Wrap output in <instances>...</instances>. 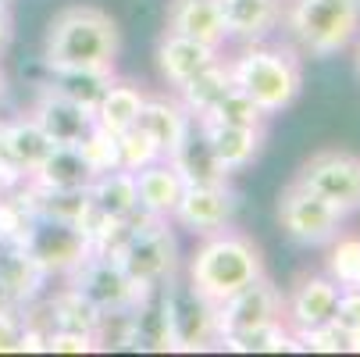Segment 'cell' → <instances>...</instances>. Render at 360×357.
Listing matches in <instances>:
<instances>
[{"instance_id": "6da1fadb", "label": "cell", "mask_w": 360, "mask_h": 357, "mask_svg": "<svg viewBox=\"0 0 360 357\" xmlns=\"http://www.w3.org/2000/svg\"><path fill=\"white\" fill-rule=\"evenodd\" d=\"M118 54H122V29L104 8L72 4L46 22L43 65L50 72H58V68L115 72Z\"/></svg>"}, {"instance_id": "7a4b0ae2", "label": "cell", "mask_w": 360, "mask_h": 357, "mask_svg": "<svg viewBox=\"0 0 360 357\" xmlns=\"http://www.w3.org/2000/svg\"><path fill=\"white\" fill-rule=\"evenodd\" d=\"M261 275H268L261 246L236 225L203 232L186 261V286L207 303H221Z\"/></svg>"}, {"instance_id": "3957f363", "label": "cell", "mask_w": 360, "mask_h": 357, "mask_svg": "<svg viewBox=\"0 0 360 357\" xmlns=\"http://www.w3.org/2000/svg\"><path fill=\"white\" fill-rule=\"evenodd\" d=\"M232 72V86L243 89L268 118L282 115L296 104L303 89V61L300 50L278 43H243L236 58H225Z\"/></svg>"}, {"instance_id": "277c9868", "label": "cell", "mask_w": 360, "mask_h": 357, "mask_svg": "<svg viewBox=\"0 0 360 357\" xmlns=\"http://www.w3.org/2000/svg\"><path fill=\"white\" fill-rule=\"evenodd\" d=\"M282 29L311 58H335L360 36V0H285Z\"/></svg>"}, {"instance_id": "5b68a950", "label": "cell", "mask_w": 360, "mask_h": 357, "mask_svg": "<svg viewBox=\"0 0 360 357\" xmlns=\"http://www.w3.org/2000/svg\"><path fill=\"white\" fill-rule=\"evenodd\" d=\"M118 265L129 272L139 286H165L179 275V243L168 225V218H153L146 211H136L132 229L125 243L118 246Z\"/></svg>"}, {"instance_id": "8992f818", "label": "cell", "mask_w": 360, "mask_h": 357, "mask_svg": "<svg viewBox=\"0 0 360 357\" xmlns=\"http://www.w3.org/2000/svg\"><path fill=\"white\" fill-rule=\"evenodd\" d=\"M278 225L285 229V236L300 246H325L346 222V215L328 203L325 196L311 193L307 186H300L296 179L278 193Z\"/></svg>"}, {"instance_id": "52a82bcc", "label": "cell", "mask_w": 360, "mask_h": 357, "mask_svg": "<svg viewBox=\"0 0 360 357\" xmlns=\"http://www.w3.org/2000/svg\"><path fill=\"white\" fill-rule=\"evenodd\" d=\"M296 182L335 203L342 215L360 211V154H353V150L342 146L318 150L300 165Z\"/></svg>"}, {"instance_id": "ba28073f", "label": "cell", "mask_w": 360, "mask_h": 357, "mask_svg": "<svg viewBox=\"0 0 360 357\" xmlns=\"http://www.w3.org/2000/svg\"><path fill=\"white\" fill-rule=\"evenodd\" d=\"M18 243L29 250V258L50 279H54V275L58 279H68L93 253V246H89V239H86V232L79 225L58 222V218H43V215H36L29 222V229H25V236Z\"/></svg>"}, {"instance_id": "9c48e42d", "label": "cell", "mask_w": 360, "mask_h": 357, "mask_svg": "<svg viewBox=\"0 0 360 357\" xmlns=\"http://www.w3.org/2000/svg\"><path fill=\"white\" fill-rule=\"evenodd\" d=\"M65 286L82 293L100 315H104V311L136 308V303L146 296V289H153V286L132 282L129 272L118 265V258H111V253H89V258L65 279Z\"/></svg>"}, {"instance_id": "30bf717a", "label": "cell", "mask_w": 360, "mask_h": 357, "mask_svg": "<svg viewBox=\"0 0 360 357\" xmlns=\"http://www.w3.org/2000/svg\"><path fill=\"white\" fill-rule=\"evenodd\" d=\"M275 318H282V289L268 275H261L250 286L236 289L232 296H225L221 303H214V336L221 343L257 325H268Z\"/></svg>"}, {"instance_id": "8fae6325", "label": "cell", "mask_w": 360, "mask_h": 357, "mask_svg": "<svg viewBox=\"0 0 360 357\" xmlns=\"http://www.w3.org/2000/svg\"><path fill=\"white\" fill-rule=\"evenodd\" d=\"M339 293L342 289L325 272H300L289 282V289L282 293V322L292 332L321 325V322H332L335 318Z\"/></svg>"}, {"instance_id": "7c38bea8", "label": "cell", "mask_w": 360, "mask_h": 357, "mask_svg": "<svg viewBox=\"0 0 360 357\" xmlns=\"http://www.w3.org/2000/svg\"><path fill=\"white\" fill-rule=\"evenodd\" d=\"M168 318H172V350H207L218 343L214 336V303L196 296L189 286L179 289L175 282L168 286Z\"/></svg>"}, {"instance_id": "4fadbf2b", "label": "cell", "mask_w": 360, "mask_h": 357, "mask_svg": "<svg viewBox=\"0 0 360 357\" xmlns=\"http://www.w3.org/2000/svg\"><path fill=\"white\" fill-rule=\"evenodd\" d=\"M236 208H239V196L232 193L229 182H221V186H186L179 203H175V211H172V222L189 229L193 236H203V232H214L221 225H232Z\"/></svg>"}, {"instance_id": "5bb4252c", "label": "cell", "mask_w": 360, "mask_h": 357, "mask_svg": "<svg viewBox=\"0 0 360 357\" xmlns=\"http://www.w3.org/2000/svg\"><path fill=\"white\" fill-rule=\"evenodd\" d=\"M29 118L50 136L54 146H79L86 132L93 129V111H86L75 100L61 96L54 86H43L39 96L32 100Z\"/></svg>"}, {"instance_id": "9a60e30c", "label": "cell", "mask_w": 360, "mask_h": 357, "mask_svg": "<svg viewBox=\"0 0 360 357\" xmlns=\"http://www.w3.org/2000/svg\"><path fill=\"white\" fill-rule=\"evenodd\" d=\"M225 36L239 43H261L282 29L285 0H218Z\"/></svg>"}, {"instance_id": "2e32d148", "label": "cell", "mask_w": 360, "mask_h": 357, "mask_svg": "<svg viewBox=\"0 0 360 357\" xmlns=\"http://www.w3.org/2000/svg\"><path fill=\"white\" fill-rule=\"evenodd\" d=\"M165 32L207 43L214 50H225V22L218 0H168V15H165Z\"/></svg>"}, {"instance_id": "e0dca14e", "label": "cell", "mask_w": 360, "mask_h": 357, "mask_svg": "<svg viewBox=\"0 0 360 357\" xmlns=\"http://www.w3.org/2000/svg\"><path fill=\"white\" fill-rule=\"evenodd\" d=\"M203 136H207L211 150L218 165L232 175V172H243L250 168L264 150V129H246V125H225V122H211V118H193Z\"/></svg>"}, {"instance_id": "ac0fdd59", "label": "cell", "mask_w": 360, "mask_h": 357, "mask_svg": "<svg viewBox=\"0 0 360 357\" xmlns=\"http://www.w3.org/2000/svg\"><path fill=\"white\" fill-rule=\"evenodd\" d=\"M221 54H225V50H214V46H207V43H196V39L165 32L161 43H158V72H161L165 86L175 93L182 82H189L200 68H207V65L218 61Z\"/></svg>"}, {"instance_id": "d6986e66", "label": "cell", "mask_w": 360, "mask_h": 357, "mask_svg": "<svg viewBox=\"0 0 360 357\" xmlns=\"http://www.w3.org/2000/svg\"><path fill=\"white\" fill-rule=\"evenodd\" d=\"M168 161H172V168L182 175L186 186H221V182H229V172L218 165L207 136H203V129H200L196 122L182 132V139L175 143V150L168 154Z\"/></svg>"}, {"instance_id": "ffe728a7", "label": "cell", "mask_w": 360, "mask_h": 357, "mask_svg": "<svg viewBox=\"0 0 360 357\" xmlns=\"http://www.w3.org/2000/svg\"><path fill=\"white\" fill-rule=\"evenodd\" d=\"M46 272L29 258V250L22 243H0V286L11 296L15 308L39 300L46 289Z\"/></svg>"}, {"instance_id": "44dd1931", "label": "cell", "mask_w": 360, "mask_h": 357, "mask_svg": "<svg viewBox=\"0 0 360 357\" xmlns=\"http://www.w3.org/2000/svg\"><path fill=\"white\" fill-rule=\"evenodd\" d=\"M136 125L139 129H146L150 132V139L161 146V154L168 158L172 150H175V143L182 139V132L193 125V118H189V111L182 108V100L172 93H146V100H143V111H139V118H136Z\"/></svg>"}, {"instance_id": "7402d4cb", "label": "cell", "mask_w": 360, "mask_h": 357, "mask_svg": "<svg viewBox=\"0 0 360 357\" xmlns=\"http://www.w3.org/2000/svg\"><path fill=\"white\" fill-rule=\"evenodd\" d=\"M182 189H186V182H182V175L172 168L168 158H161V161H153V165H146V168L136 172L139 211H146V215H153V218H168V222H172V211H175Z\"/></svg>"}, {"instance_id": "603a6c76", "label": "cell", "mask_w": 360, "mask_h": 357, "mask_svg": "<svg viewBox=\"0 0 360 357\" xmlns=\"http://www.w3.org/2000/svg\"><path fill=\"white\" fill-rule=\"evenodd\" d=\"M0 136H4V146H8V158L11 165L29 179L43 158L54 150V143H50V136L25 115V118H11V122H0Z\"/></svg>"}, {"instance_id": "cb8c5ba5", "label": "cell", "mask_w": 360, "mask_h": 357, "mask_svg": "<svg viewBox=\"0 0 360 357\" xmlns=\"http://www.w3.org/2000/svg\"><path fill=\"white\" fill-rule=\"evenodd\" d=\"M143 100H146V93H143V86H136V82H129V79H111V86L104 89V96L96 100V108H93V122L100 125V129H108V132H125L129 125H136V118H139V111H143Z\"/></svg>"}, {"instance_id": "d4e9b609", "label": "cell", "mask_w": 360, "mask_h": 357, "mask_svg": "<svg viewBox=\"0 0 360 357\" xmlns=\"http://www.w3.org/2000/svg\"><path fill=\"white\" fill-rule=\"evenodd\" d=\"M29 182L43 189H89L93 168L79 154V146H54L43 158V165L29 175Z\"/></svg>"}, {"instance_id": "484cf974", "label": "cell", "mask_w": 360, "mask_h": 357, "mask_svg": "<svg viewBox=\"0 0 360 357\" xmlns=\"http://www.w3.org/2000/svg\"><path fill=\"white\" fill-rule=\"evenodd\" d=\"M229 89H232V72H229V61H225V54H221V58L211 61L207 68H200L189 82H182V86L175 89V96L182 100V108L189 111V118H203Z\"/></svg>"}, {"instance_id": "4316f807", "label": "cell", "mask_w": 360, "mask_h": 357, "mask_svg": "<svg viewBox=\"0 0 360 357\" xmlns=\"http://www.w3.org/2000/svg\"><path fill=\"white\" fill-rule=\"evenodd\" d=\"M89 200L100 215L108 218H129L139 211V193H136V172L125 168H111L100 172L89 182Z\"/></svg>"}, {"instance_id": "83f0119b", "label": "cell", "mask_w": 360, "mask_h": 357, "mask_svg": "<svg viewBox=\"0 0 360 357\" xmlns=\"http://www.w3.org/2000/svg\"><path fill=\"white\" fill-rule=\"evenodd\" d=\"M325 246V275L339 289H360V232L339 229Z\"/></svg>"}, {"instance_id": "f1b7e54d", "label": "cell", "mask_w": 360, "mask_h": 357, "mask_svg": "<svg viewBox=\"0 0 360 357\" xmlns=\"http://www.w3.org/2000/svg\"><path fill=\"white\" fill-rule=\"evenodd\" d=\"M111 79H115V72H96V68H58V72H50V86L61 96L82 104L86 111L96 108V100L104 96Z\"/></svg>"}, {"instance_id": "f546056e", "label": "cell", "mask_w": 360, "mask_h": 357, "mask_svg": "<svg viewBox=\"0 0 360 357\" xmlns=\"http://www.w3.org/2000/svg\"><path fill=\"white\" fill-rule=\"evenodd\" d=\"M218 346L236 350V353H282V350H300L296 332H292L282 318H275V322H268V325H257V329H250V332H243V336L221 339Z\"/></svg>"}, {"instance_id": "4dcf8cb0", "label": "cell", "mask_w": 360, "mask_h": 357, "mask_svg": "<svg viewBox=\"0 0 360 357\" xmlns=\"http://www.w3.org/2000/svg\"><path fill=\"white\" fill-rule=\"evenodd\" d=\"M203 118H211V122H225V125H246V129H264L268 125V115L253 104V100L243 93V89H229L218 104L203 115Z\"/></svg>"}, {"instance_id": "1f68e13d", "label": "cell", "mask_w": 360, "mask_h": 357, "mask_svg": "<svg viewBox=\"0 0 360 357\" xmlns=\"http://www.w3.org/2000/svg\"><path fill=\"white\" fill-rule=\"evenodd\" d=\"M161 158H165L161 146L150 139L146 129L129 125L125 132H118V161H122L125 172H139V168H146V165H153V161H161Z\"/></svg>"}, {"instance_id": "d6a6232c", "label": "cell", "mask_w": 360, "mask_h": 357, "mask_svg": "<svg viewBox=\"0 0 360 357\" xmlns=\"http://www.w3.org/2000/svg\"><path fill=\"white\" fill-rule=\"evenodd\" d=\"M79 154L86 158V165L93 168V175L111 172V168H122V161H118V136L108 132V129H100L96 122H93V129L86 132V139L79 143Z\"/></svg>"}, {"instance_id": "836d02e7", "label": "cell", "mask_w": 360, "mask_h": 357, "mask_svg": "<svg viewBox=\"0 0 360 357\" xmlns=\"http://www.w3.org/2000/svg\"><path fill=\"white\" fill-rule=\"evenodd\" d=\"M296 343H300V350H311V353H349V332L335 318L311 325V329H300Z\"/></svg>"}, {"instance_id": "e575fe53", "label": "cell", "mask_w": 360, "mask_h": 357, "mask_svg": "<svg viewBox=\"0 0 360 357\" xmlns=\"http://www.w3.org/2000/svg\"><path fill=\"white\" fill-rule=\"evenodd\" d=\"M25 343V318L18 308L0 311V353H22Z\"/></svg>"}, {"instance_id": "d590c367", "label": "cell", "mask_w": 360, "mask_h": 357, "mask_svg": "<svg viewBox=\"0 0 360 357\" xmlns=\"http://www.w3.org/2000/svg\"><path fill=\"white\" fill-rule=\"evenodd\" d=\"M96 336L93 332H50L46 336V353H93Z\"/></svg>"}, {"instance_id": "8d00e7d4", "label": "cell", "mask_w": 360, "mask_h": 357, "mask_svg": "<svg viewBox=\"0 0 360 357\" xmlns=\"http://www.w3.org/2000/svg\"><path fill=\"white\" fill-rule=\"evenodd\" d=\"M335 322H339L346 332H356V329H360V289H342V293H339Z\"/></svg>"}, {"instance_id": "74e56055", "label": "cell", "mask_w": 360, "mask_h": 357, "mask_svg": "<svg viewBox=\"0 0 360 357\" xmlns=\"http://www.w3.org/2000/svg\"><path fill=\"white\" fill-rule=\"evenodd\" d=\"M11 39V15H8V0H0V54Z\"/></svg>"}, {"instance_id": "f35d334b", "label": "cell", "mask_w": 360, "mask_h": 357, "mask_svg": "<svg viewBox=\"0 0 360 357\" xmlns=\"http://www.w3.org/2000/svg\"><path fill=\"white\" fill-rule=\"evenodd\" d=\"M349 353H360V329L349 332Z\"/></svg>"}, {"instance_id": "ab89813d", "label": "cell", "mask_w": 360, "mask_h": 357, "mask_svg": "<svg viewBox=\"0 0 360 357\" xmlns=\"http://www.w3.org/2000/svg\"><path fill=\"white\" fill-rule=\"evenodd\" d=\"M8 308H15V303H11V296L4 293V286H0V311H8Z\"/></svg>"}, {"instance_id": "60d3db41", "label": "cell", "mask_w": 360, "mask_h": 357, "mask_svg": "<svg viewBox=\"0 0 360 357\" xmlns=\"http://www.w3.org/2000/svg\"><path fill=\"white\" fill-rule=\"evenodd\" d=\"M4 86H8V79H4V72H0V100H4Z\"/></svg>"}, {"instance_id": "b9f144b4", "label": "cell", "mask_w": 360, "mask_h": 357, "mask_svg": "<svg viewBox=\"0 0 360 357\" xmlns=\"http://www.w3.org/2000/svg\"><path fill=\"white\" fill-rule=\"evenodd\" d=\"M356 75H360V46H356Z\"/></svg>"}]
</instances>
